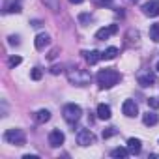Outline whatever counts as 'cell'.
<instances>
[{
  "label": "cell",
  "mask_w": 159,
  "mask_h": 159,
  "mask_svg": "<svg viewBox=\"0 0 159 159\" xmlns=\"http://www.w3.org/2000/svg\"><path fill=\"white\" fill-rule=\"evenodd\" d=\"M139 43V32L137 30H127V34H125V45H137Z\"/></svg>",
  "instance_id": "2e32d148"
},
{
  "label": "cell",
  "mask_w": 159,
  "mask_h": 159,
  "mask_svg": "<svg viewBox=\"0 0 159 159\" xmlns=\"http://www.w3.org/2000/svg\"><path fill=\"white\" fill-rule=\"evenodd\" d=\"M142 122H144V125H155L157 122H159V116L155 114V112H146L144 116H142Z\"/></svg>",
  "instance_id": "ac0fdd59"
},
{
  "label": "cell",
  "mask_w": 159,
  "mask_h": 159,
  "mask_svg": "<svg viewBox=\"0 0 159 159\" xmlns=\"http://www.w3.org/2000/svg\"><path fill=\"white\" fill-rule=\"evenodd\" d=\"M133 2H137V0H133Z\"/></svg>",
  "instance_id": "e575fe53"
},
{
  "label": "cell",
  "mask_w": 159,
  "mask_h": 159,
  "mask_svg": "<svg viewBox=\"0 0 159 159\" xmlns=\"http://www.w3.org/2000/svg\"><path fill=\"white\" fill-rule=\"evenodd\" d=\"M62 114H64V120H66V122H69V124H75L79 118H81V114H83V109L79 107V105H75V103H67V105H64V109H62Z\"/></svg>",
  "instance_id": "3957f363"
},
{
  "label": "cell",
  "mask_w": 159,
  "mask_h": 159,
  "mask_svg": "<svg viewBox=\"0 0 159 159\" xmlns=\"http://www.w3.org/2000/svg\"><path fill=\"white\" fill-rule=\"evenodd\" d=\"M79 21H81L83 25H86V23L92 21V15H90V13H83V15H79Z\"/></svg>",
  "instance_id": "4316f807"
},
{
  "label": "cell",
  "mask_w": 159,
  "mask_h": 159,
  "mask_svg": "<svg viewBox=\"0 0 159 159\" xmlns=\"http://www.w3.org/2000/svg\"><path fill=\"white\" fill-rule=\"evenodd\" d=\"M116 133H118L116 127H107V129L103 131V139H111V137H114Z\"/></svg>",
  "instance_id": "cb8c5ba5"
},
{
  "label": "cell",
  "mask_w": 159,
  "mask_h": 159,
  "mask_svg": "<svg viewBox=\"0 0 159 159\" xmlns=\"http://www.w3.org/2000/svg\"><path fill=\"white\" fill-rule=\"evenodd\" d=\"M77 144H79V146L96 144V135H94L90 129H79V131H77Z\"/></svg>",
  "instance_id": "5b68a950"
},
{
  "label": "cell",
  "mask_w": 159,
  "mask_h": 159,
  "mask_svg": "<svg viewBox=\"0 0 159 159\" xmlns=\"http://www.w3.org/2000/svg\"><path fill=\"white\" fill-rule=\"evenodd\" d=\"M98 118L99 120H109L111 118V107L105 105V103H99L98 105Z\"/></svg>",
  "instance_id": "9a60e30c"
},
{
  "label": "cell",
  "mask_w": 159,
  "mask_h": 159,
  "mask_svg": "<svg viewBox=\"0 0 159 159\" xmlns=\"http://www.w3.org/2000/svg\"><path fill=\"white\" fill-rule=\"evenodd\" d=\"M155 69H157V71H159V62H157V66H155Z\"/></svg>",
  "instance_id": "836d02e7"
},
{
  "label": "cell",
  "mask_w": 159,
  "mask_h": 159,
  "mask_svg": "<svg viewBox=\"0 0 159 159\" xmlns=\"http://www.w3.org/2000/svg\"><path fill=\"white\" fill-rule=\"evenodd\" d=\"M60 71H62V67H60V66H52V67H51V73H52V75H58Z\"/></svg>",
  "instance_id": "f546056e"
},
{
  "label": "cell",
  "mask_w": 159,
  "mask_h": 159,
  "mask_svg": "<svg viewBox=\"0 0 159 159\" xmlns=\"http://www.w3.org/2000/svg\"><path fill=\"white\" fill-rule=\"evenodd\" d=\"M137 81L142 88H148V86H153L155 84V75L152 71H140L137 75Z\"/></svg>",
  "instance_id": "8992f818"
},
{
  "label": "cell",
  "mask_w": 159,
  "mask_h": 159,
  "mask_svg": "<svg viewBox=\"0 0 159 159\" xmlns=\"http://www.w3.org/2000/svg\"><path fill=\"white\" fill-rule=\"evenodd\" d=\"M122 112H124L127 118H135V116L139 114V107H137V103H135L133 99H125L124 105H122Z\"/></svg>",
  "instance_id": "ba28073f"
},
{
  "label": "cell",
  "mask_w": 159,
  "mask_h": 159,
  "mask_svg": "<svg viewBox=\"0 0 159 159\" xmlns=\"http://www.w3.org/2000/svg\"><path fill=\"white\" fill-rule=\"evenodd\" d=\"M21 62H23V58H21V56H11L8 64H10V67H15V66H19Z\"/></svg>",
  "instance_id": "484cf974"
},
{
  "label": "cell",
  "mask_w": 159,
  "mask_h": 159,
  "mask_svg": "<svg viewBox=\"0 0 159 159\" xmlns=\"http://www.w3.org/2000/svg\"><path fill=\"white\" fill-rule=\"evenodd\" d=\"M101 56H103V60H112V58L118 56V49L116 47H109L105 52H101Z\"/></svg>",
  "instance_id": "44dd1931"
},
{
  "label": "cell",
  "mask_w": 159,
  "mask_h": 159,
  "mask_svg": "<svg viewBox=\"0 0 159 159\" xmlns=\"http://www.w3.org/2000/svg\"><path fill=\"white\" fill-rule=\"evenodd\" d=\"M45 4V8H49L51 11H60V0H41Z\"/></svg>",
  "instance_id": "ffe728a7"
},
{
  "label": "cell",
  "mask_w": 159,
  "mask_h": 159,
  "mask_svg": "<svg viewBox=\"0 0 159 159\" xmlns=\"http://www.w3.org/2000/svg\"><path fill=\"white\" fill-rule=\"evenodd\" d=\"M94 4H98V6H109L111 0H94Z\"/></svg>",
  "instance_id": "83f0119b"
},
{
  "label": "cell",
  "mask_w": 159,
  "mask_h": 159,
  "mask_svg": "<svg viewBox=\"0 0 159 159\" xmlns=\"http://www.w3.org/2000/svg\"><path fill=\"white\" fill-rule=\"evenodd\" d=\"M83 54H84V58H86V62H88L90 66H94V64H98V62H99V60L103 58L99 51H84Z\"/></svg>",
  "instance_id": "4fadbf2b"
},
{
  "label": "cell",
  "mask_w": 159,
  "mask_h": 159,
  "mask_svg": "<svg viewBox=\"0 0 159 159\" xmlns=\"http://www.w3.org/2000/svg\"><path fill=\"white\" fill-rule=\"evenodd\" d=\"M96 81L99 84L101 90H109L112 86H116L120 81H122V75L120 71H116L114 67H107V69H101L98 75H96Z\"/></svg>",
  "instance_id": "6da1fadb"
},
{
  "label": "cell",
  "mask_w": 159,
  "mask_h": 159,
  "mask_svg": "<svg viewBox=\"0 0 159 159\" xmlns=\"http://www.w3.org/2000/svg\"><path fill=\"white\" fill-rule=\"evenodd\" d=\"M148 107L150 109H159V98H148Z\"/></svg>",
  "instance_id": "d4e9b609"
},
{
  "label": "cell",
  "mask_w": 159,
  "mask_h": 159,
  "mask_svg": "<svg viewBox=\"0 0 159 159\" xmlns=\"http://www.w3.org/2000/svg\"><path fill=\"white\" fill-rule=\"evenodd\" d=\"M30 77H32V79H34V81H39V79H41V77H43V71H41V69H39V67H34V69H32V71H30Z\"/></svg>",
  "instance_id": "603a6c76"
},
{
  "label": "cell",
  "mask_w": 159,
  "mask_h": 159,
  "mask_svg": "<svg viewBox=\"0 0 159 159\" xmlns=\"http://www.w3.org/2000/svg\"><path fill=\"white\" fill-rule=\"evenodd\" d=\"M30 25H32V26H41V23H39V21H32Z\"/></svg>",
  "instance_id": "d6a6232c"
},
{
  "label": "cell",
  "mask_w": 159,
  "mask_h": 159,
  "mask_svg": "<svg viewBox=\"0 0 159 159\" xmlns=\"http://www.w3.org/2000/svg\"><path fill=\"white\" fill-rule=\"evenodd\" d=\"M56 54H58V49H54V51H51V54H49V60H52V58H54Z\"/></svg>",
  "instance_id": "4dcf8cb0"
},
{
  "label": "cell",
  "mask_w": 159,
  "mask_h": 159,
  "mask_svg": "<svg viewBox=\"0 0 159 159\" xmlns=\"http://www.w3.org/2000/svg\"><path fill=\"white\" fill-rule=\"evenodd\" d=\"M4 140L6 142H10V144H15V146H25V142H26V135H25V131L23 129H8L6 133H4Z\"/></svg>",
  "instance_id": "277c9868"
},
{
  "label": "cell",
  "mask_w": 159,
  "mask_h": 159,
  "mask_svg": "<svg viewBox=\"0 0 159 159\" xmlns=\"http://www.w3.org/2000/svg\"><path fill=\"white\" fill-rule=\"evenodd\" d=\"M49 43H51L49 34H38V36H36V39H34V45H36V49H38V51H43Z\"/></svg>",
  "instance_id": "8fae6325"
},
{
  "label": "cell",
  "mask_w": 159,
  "mask_h": 159,
  "mask_svg": "<svg viewBox=\"0 0 159 159\" xmlns=\"http://www.w3.org/2000/svg\"><path fill=\"white\" fill-rule=\"evenodd\" d=\"M51 120V112L47 111V109H39L38 112H36V122L38 124H45V122H49Z\"/></svg>",
  "instance_id": "e0dca14e"
},
{
  "label": "cell",
  "mask_w": 159,
  "mask_h": 159,
  "mask_svg": "<svg viewBox=\"0 0 159 159\" xmlns=\"http://www.w3.org/2000/svg\"><path fill=\"white\" fill-rule=\"evenodd\" d=\"M67 81H69L73 86H86V84H90V81H92V75H90L86 69L71 67V69H67Z\"/></svg>",
  "instance_id": "7a4b0ae2"
},
{
  "label": "cell",
  "mask_w": 159,
  "mask_h": 159,
  "mask_svg": "<svg viewBox=\"0 0 159 159\" xmlns=\"http://www.w3.org/2000/svg\"><path fill=\"white\" fill-rule=\"evenodd\" d=\"M21 2H15V0L4 4V13H21Z\"/></svg>",
  "instance_id": "5bb4252c"
},
{
  "label": "cell",
  "mask_w": 159,
  "mask_h": 159,
  "mask_svg": "<svg viewBox=\"0 0 159 159\" xmlns=\"http://www.w3.org/2000/svg\"><path fill=\"white\" fill-rule=\"evenodd\" d=\"M127 150H129V153L137 155V153H140V150H142V142H140L139 139L131 137V139L127 140Z\"/></svg>",
  "instance_id": "7c38bea8"
},
{
  "label": "cell",
  "mask_w": 159,
  "mask_h": 159,
  "mask_svg": "<svg viewBox=\"0 0 159 159\" xmlns=\"http://www.w3.org/2000/svg\"><path fill=\"white\" fill-rule=\"evenodd\" d=\"M69 2H71V4H83L84 0H69Z\"/></svg>",
  "instance_id": "1f68e13d"
},
{
  "label": "cell",
  "mask_w": 159,
  "mask_h": 159,
  "mask_svg": "<svg viewBox=\"0 0 159 159\" xmlns=\"http://www.w3.org/2000/svg\"><path fill=\"white\" fill-rule=\"evenodd\" d=\"M64 140H66V135H64L60 129H52V131L49 133V144H51L52 148L62 146V144H64Z\"/></svg>",
  "instance_id": "9c48e42d"
},
{
  "label": "cell",
  "mask_w": 159,
  "mask_h": 159,
  "mask_svg": "<svg viewBox=\"0 0 159 159\" xmlns=\"http://www.w3.org/2000/svg\"><path fill=\"white\" fill-rule=\"evenodd\" d=\"M150 39L155 41V43H159V23H155V25L150 26Z\"/></svg>",
  "instance_id": "7402d4cb"
},
{
  "label": "cell",
  "mask_w": 159,
  "mask_h": 159,
  "mask_svg": "<svg viewBox=\"0 0 159 159\" xmlns=\"http://www.w3.org/2000/svg\"><path fill=\"white\" fill-rule=\"evenodd\" d=\"M10 45H19V38L17 36H10Z\"/></svg>",
  "instance_id": "f1b7e54d"
},
{
  "label": "cell",
  "mask_w": 159,
  "mask_h": 159,
  "mask_svg": "<svg viewBox=\"0 0 159 159\" xmlns=\"http://www.w3.org/2000/svg\"><path fill=\"white\" fill-rule=\"evenodd\" d=\"M118 32V25H109V26H103V28H99L98 32H96V39H109L112 34H116Z\"/></svg>",
  "instance_id": "52a82bcc"
},
{
  "label": "cell",
  "mask_w": 159,
  "mask_h": 159,
  "mask_svg": "<svg viewBox=\"0 0 159 159\" xmlns=\"http://www.w3.org/2000/svg\"><path fill=\"white\" fill-rule=\"evenodd\" d=\"M142 11H144V15H148V17H157V15H159V2L150 0V2H146V4L142 6Z\"/></svg>",
  "instance_id": "30bf717a"
},
{
  "label": "cell",
  "mask_w": 159,
  "mask_h": 159,
  "mask_svg": "<svg viewBox=\"0 0 159 159\" xmlns=\"http://www.w3.org/2000/svg\"><path fill=\"white\" fill-rule=\"evenodd\" d=\"M111 155H112V157H118V159H124V157H127V155H129V150H127V148H120V146H118V148H114V150L111 152Z\"/></svg>",
  "instance_id": "d6986e66"
}]
</instances>
